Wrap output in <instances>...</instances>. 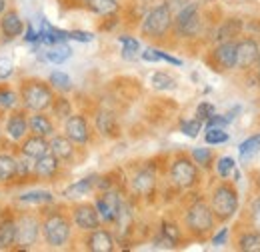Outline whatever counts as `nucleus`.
Masks as SVG:
<instances>
[{
	"label": "nucleus",
	"instance_id": "obj_46",
	"mask_svg": "<svg viewBox=\"0 0 260 252\" xmlns=\"http://www.w3.org/2000/svg\"><path fill=\"white\" fill-rule=\"evenodd\" d=\"M68 40H78V42H92L94 34L84 30H68Z\"/></svg>",
	"mask_w": 260,
	"mask_h": 252
},
{
	"label": "nucleus",
	"instance_id": "obj_4",
	"mask_svg": "<svg viewBox=\"0 0 260 252\" xmlns=\"http://www.w3.org/2000/svg\"><path fill=\"white\" fill-rule=\"evenodd\" d=\"M214 224H216L214 212H212L210 204L202 198L192 202L184 212V228L196 240L206 238L214 230Z\"/></svg>",
	"mask_w": 260,
	"mask_h": 252
},
{
	"label": "nucleus",
	"instance_id": "obj_24",
	"mask_svg": "<svg viewBox=\"0 0 260 252\" xmlns=\"http://www.w3.org/2000/svg\"><path fill=\"white\" fill-rule=\"evenodd\" d=\"M96 180H98L96 174H90V176H86V178H82V180H78V182H74V184L66 186L64 192H62V196L68 198V200L82 198V196L90 194L92 190H96Z\"/></svg>",
	"mask_w": 260,
	"mask_h": 252
},
{
	"label": "nucleus",
	"instance_id": "obj_11",
	"mask_svg": "<svg viewBox=\"0 0 260 252\" xmlns=\"http://www.w3.org/2000/svg\"><path fill=\"white\" fill-rule=\"evenodd\" d=\"M234 60H236V40H224L218 42L210 54H208V64L218 70V72H226L234 68Z\"/></svg>",
	"mask_w": 260,
	"mask_h": 252
},
{
	"label": "nucleus",
	"instance_id": "obj_29",
	"mask_svg": "<svg viewBox=\"0 0 260 252\" xmlns=\"http://www.w3.org/2000/svg\"><path fill=\"white\" fill-rule=\"evenodd\" d=\"M16 180L20 182L34 180V158L26 156L22 152L16 154Z\"/></svg>",
	"mask_w": 260,
	"mask_h": 252
},
{
	"label": "nucleus",
	"instance_id": "obj_38",
	"mask_svg": "<svg viewBox=\"0 0 260 252\" xmlns=\"http://www.w3.org/2000/svg\"><path fill=\"white\" fill-rule=\"evenodd\" d=\"M118 40L122 42V54H124V58H134L136 54H138V50H140V42L136 40V38H132V36H118Z\"/></svg>",
	"mask_w": 260,
	"mask_h": 252
},
{
	"label": "nucleus",
	"instance_id": "obj_33",
	"mask_svg": "<svg viewBox=\"0 0 260 252\" xmlns=\"http://www.w3.org/2000/svg\"><path fill=\"white\" fill-rule=\"evenodd\" d=\"M50 110H52V116L56 118V120H60V122H64L66 118L72 114V102L66 98L64 94L60 96H54V100H52V106H50Z\"/></svg>",
	"mask_w": 260,
	"mask_h": 252
},
{
	"label": "nucleus",
	"instance_id": "obj_49",
	"mask_svg": "<svg viewBox=\"0 0 260 252\" xmlns=\"http://www.w3.org/2000/svg\"><path fill=\"white\" fill-rule=\"evenodd\" d=\"M226 238H228V228H220V230L212 236V244H214V246H222V244H226Z\"/></svg>",
	"mask_w": 260,
	"mask_h": 252
},
{
	"label": "nucleus",
	"instance_id": "obj_42",
	"mask_svg": "<svg viewBox=\"0 0 260 252\" xmlns=\"http://www.w3.org/2000/svg\"><path fill=\"white\" fill-rule=\"evenodd\" d=\"M200 130H202V120H198V118L184 120V122L180 124V132H182V134H186V136H190V138L198 136V132H200Z\"/></svg>",
	"mask_w": 260,
	"mask_h": 252
},
{
	"label": "nucleus",
	"instance_id": "obj_36",
	"mask_svg": "<svg viewBox=\"0 0 260 252\" xmlns=\"http://www.w3.org/2000/svg\"><path fill=\"white\" fill-rule=\"evenodd\" d=\"M150 84L156 90H172V88H176V80L168 72H154L150 76Z\"/></svg>",
	"mask_w": 260,
	"mask_h": 252
},
{
	"label": "nucleus",
	"instance_id": "obj_13",
	"mask_svg": "<svg viewBox=\"0 0 260 252\" xmlns=\"http://www.w3.org/2000/svg\"><path fill=\"white\" fill-rule=\"evenodd\" d=\"M64 136H68L76 146H84L90 140V126L84 114H70L64 120Z\"/></svg>",
	"mask_w": 260,
	"mask_h": 252
},
{
	"label": "nucleus",
	"instance_id": "obj_12",
	"mask_svg": "<svg viewBox=\"0 0 260 252\" xmlns=\"http://www.w3.org/2000/svg\"><path fill=\"white\" fill-rule=\"evenodd\" d=\"M72 224L82 230V232H90V230H96L98 226L102 224L100 216H98L96 206L92 202H78L72 206Z\"/></svg>",
	"mask_w": 260,
	"mask_h": 252
},
{
	"label": "nucleus",
	"instance_id": "obj_45",
	"mask_svg": "<svg viewBox=\"0 0 260 252\" xmlns=\"http://www.w3.org/2000/svg\"><path fill=\"white\" fill-rule=\"evenodd\" d=\"M212 114H214V106H212L210 102H200V104H198V108H196V118H198V120L204 122V120H208Z\"/></svg>",
	"mask_w": 260,
	"mask_h": 252
},
{
	"label": "nucleus",
	"instance_id": "obj_56",
	"mask_svg": "<svg viewBox=\"0 0 260 252\" xmlns=\"http://www.w3.org/2000/svg\"><path fill=\"white\" fill-rule=\"evenodd\" d=\"M258 188H260V176H258Z\"/></svg>",
	"mask_w": 260,
	"mask_h": 252
},
{
	"label": "nucleus",
	"instance_id": "obj_17",
	"mask_svg": "<svg viewBox=\"0 0 260 252\" xmlns=\"http://www.w3.org/2000/svg\"><path fill=\"white\" fill-rule=\"evenodd\" d=\"M16 148H18V152H22V154H26V156L30 158H40L42 154H46L48 150H50V140L48 138H44V136H38V134H26L18 144H16Z\"/></svg>",
	"mask_w": 260,
	"mask_h": 252
},
{
	"label": "nucleus",
	"instance_id": "obj_5",
	"mask_svg": "<svg viewBox=\"0 0 260 252\" xmlns=\"http://www.w3.org/2000/svg\"><path fill=\"white\" fill-rule=\"evenodd\" d=\"M210 208H212L216 220H230L238 210V192H236V188L230 182H220L210 194Z\"/></svg>",
	"mask_w": 260,
	"mask_h": 252
},
{
	"label": "nucleus",
	"instance_id": "obj_37",
	"mask_svg": "<svg viewBox=\"0 0 260 252\" xmlns=\"http://www.w3.org/2000/svg\"><path fill=\"white\" fill-rule=\"evenodd\" d=\"M190 156L196 162V166H200V168H210L212 160H214V154H212L210 148H194L190 152Z\"/></svg>",
	"mask_w": 260,
	"mask_h": 252
},
{
	"label": "nucleus",
	"instance_id": "obj_3",
	"mask_svg": "<svg viewBox=\"0 0 260 252\" xmlns=\"http://www.w3.org/2000/svg\"><path fill=\"white\" fill-rule=\"evenodd\" d=\"M172 22H174V14H172L170 2H160V4L152 6L146 12V16L142 18L140 34L146 40H162L164 36L172 30Z\"/></svg>",
	"mask_w": 260,
	"mask_h": 252
},
{
	"label": "nucleus",
	"instance_id": "obj_47",
	"mask_svg": "<svg viewBox=\"0 0 260 252\" xmlns=\"http://www.w3.org/2000/svg\"><path fill=\"white\" fill-rule=\"evenodd\" d=\"M228 124V118H224V116H218L216 112L206 120V128H224V126Z\"/></svg>",
	"mask_w": 260,
	"mask_h": 252
},
{
	"label": "nucleus",
	"instance_id": "obj_26",
	"mask_svg": "<svg viewBox=\"0 0 260 252\" xmlns=\"http://www.w3.org/2000/svg\"><path fill=\"white\" fill-rule=\"evenodd\" d=\"M88 10H92L98 16H114L118 10H120V4L118 0H84L82 2Z\"/></svg>",
	"mask_w": 260,
	"mask_h": 252
},
{
	"label": "nucleus",
	"instance_id": "obj_22",
	"mask_svg": "<svg viewBox=\"0 0 260 252\" xmlns=\"http://www.w3.org/2000/svg\"><path fill=\"white\" fill-rule=\"evenodd\" d=\"M94 126L96 130L104 136V138H116L120 134V124H118V118L114 112L110 110H98L96 116H94Z\"/></svg>",
	"mask_w": 260,
	"mask_h": 252
},
{
	"label": "nucleus",
	"instance_id": "obj_1",
	"mask_svg": "<svg viewBox=\"0 0 260 252\" xmlns=\"http://www.w3.org/2000/svg\"><path fill=\"white\" fill-rule=\"evenodd\" d=\"M40 232L48 248H64L72 238V218L62 210H42L40 212Z\"/></svg>",
	"mask_w": 260,
	"mask_h": 252
},
{
	"label": "nucleus",
	"instance_id": "obj_41",
	"mask_svg": "<svg viewBox=\"0 0 260 252\" xmlns=\"http://www.w3.org/2000/svg\"><path fill=\"white\" fill-rule=\"evenodd\" d=\"M232 170H234V158L222 156L216 160V172H218L220 178H228Z\"/></svg>",
	"mask_w": 260,
	"mask_h": 252
},
{
	"label": "nucleus",
	"instance_id": "obj_40",
	"mask_svg": "<svg viewBox=\"0 0 260 252\" xmlns=\"http://www.w3.org/2000/svg\"><path fill=\"white\" fill-rule=\"evenodd\" d=\"M260 148V134H254V136H250V138H246L242 144H240V154L242 156H248V154H254L256 150Z\"/></svg>",
	"mask_w": 260,
	"mask_h": 252
},
{
	"label": "nucleus",
	"instance_id": "obj_50",
	"mask_svg": "<svg viewBox=\"0 0 260 252\" xmlns=\"http://www.w3.org/2000/svg\"><path fill=\"white\" fill-rule=\"evenodd\" d=\"M24 40L28 42V44H36V40H38V30H34V26L28 22L26 24V32H24Z\"/></svg>",
	"mask_w": 260,
	"mask_h": 252
},
{
	"label": "nucleus",
	"instance_id": "obj_43",
	"mask_svg": "<svg viewBox=\"0 0 260 252\" xmlns=\"http://www.w3.org/2000/svg\"><path fill=\"white\" fill-rule=\"evenodd\" d=\"M14 72H16V68H14V62L10 58H0V82L8 80Z\"/></svg>",
	"mask_w": 260,
	"mask_h": 252
},
{
	"label": "nucleus",
	"instance_id": "obj_51",
	"mask_svg": "<svg viewBox=\"0 0 260 252\" xmlns=\"http://www.w3.org/2000/svg\"><path fill=\"white\" fill-rule=\"evenodd\" d=\"M6 8H8V0H0V16L6 12Z\"/></svg>",
	"mask_w": 260,
	"mask_h": 252
},
{
	"label": "nucleus",
	"instance_id": "obj_27",
	"mask_svg": "<svg viewBox=\"0 0 260 252\" xmlns=\"http://www.w3.org/2000/svg\"><path fill=\"white\" fill-rule=\"evenodd\" d=\"M20 204H34V206H48L54 202L52 192L48 190H30V192H22L16 198Z\"/></svg>",
	"mask_w": 260,
	"mask_h": 252
},
{
	"label": "nucleus",
	"instance_id": "obj_32",
	"mask_svg": "<svg viewBox=\"0 0 260 252\" xmlns=\"http://www.w3.org/2000/svg\"><path fill=\"white\" fill-rule=\"evenodd\" d=\"M236 246L242 252H260V232L258 230L242 232L236 240Z\"/></svg>",
	"mask_w": 260,
	"mask_h": 252
},
{
	"label": "nucleus",
	"instance_id": "obj_10",
	"mask_svg": "<svg viewBox=\"0 0 260 252\" xmlns=\"http://www.w3.org/2000/svg\"><path fill=\"white\" fill-rule=\"evenodd\" d=\"M120 202H122V196H120L118 190L114 188L102 190L98 194V198L94 200V206H96L100 220L106 222V224H114L116 214H118V208H120Z\"/></svg>",
	"mask_w": 260,
	"mask_h": 252
},
{
	"label": "nucleus",
	"instance_id": "obj_53",
	"mask_svg": "<svg viewBox=\"0 0 260 252\" xmlns=\"http://www.w3.org/2000/svg\"><path fill=\"white\" fill-rule=\"evenodd\" d=\"M140 4H148V2H152V0H138Z\"/></svg>",
	"mask_w": 260,
	"mask_h": 252
},
{
	"label": "nucleus",
	"instance_id": "obj_6",
	"mask_svg": "<svg viewBox=\"0 0 260 252\" xmlns=\"http://www.w3.org/2000/svg\"><path fill=\"white\" fill-rule=\"evenodd\" d=\"M16 218V248L18 250H30L40 242V216L28 212V210H20L18 214H14Z\"/></svg>",
	"mask_w": 260,
	"mask_h": 252
},
{
	"label": "nucleus",
	"instance_id": "obj_18",
	"mask_svg": "<svg viewBox=\"0 0 260 252\" xmlns=\"http://www.w3.org/2000/svg\"><path fill=\"white\" fill-rule=\"evenodd\" d=\"M84 244H86L88 250H92V252H112L116 242H114V236H112L110 230L98 226L96 230L86 232Z\"/></svg>",
	"mask_w": 260,
	"mask_h": 252
},
{
	"label": "nucleus",
	"instance_id": "obj_25",
	"mask_svg": "<svg viewBox=\"0 0 260 252\" xmlns=\"http://www.w3.org/2000/svg\"><path fill=\"white\" fill-rule=\"evenodd\" d=\"M16 180V154L10 150H0V184H10Z\"/></svg>",
	"mask_w": 260,
	"mask_h": 252
},
{
	"label": "nucleus",
	"instance_id": "obj_35",
	"mask_svg": "<svg viewBox=\"0 0 260 252\" xmlns=\"http://www.w3.org/2000/svg\"><path fill=\"white\" fill-rule=\"evenodd\" d=\"M160 234L170 242V246H176V244L180 242V238H182V230L178 228V224L168 222V220H164L162 224H160Z\"/></svg>",
	"mask_w": 260,
	"mask_h": 252
},
{
	"label": "nucleus",
	"instance_id": "obj_54",
	"mask_svg": "<svg viewBox=\"0 0 260 252\" xmlns=\"http://www.w3.org/2000/svg\"><path fill=\"white\" fill-rule=\"evenodd\" d=\"M256 62H258V74H260V54H258V60H256Z\"/></svg>",
	"mask_w": 260,
	"mask_h": 252
},
{
	"label": "nucleus",
	"instance_id": "obj_48",
	"mask_svg": "<svg viewBox=\"0 0 260 252\" xmlns=\"http://www.w3.org/2000/svg\"><path fill=\"white\" fill-rule=\"evenodd\" d=\"M142 60H146V62H158L160 60V50H156V48L144 50L142 52Z\"/></svg>",
	"mask_w": 260,
	"mask_h": 252
},
{
	"label": "nucleus",
	"instance_id": "obj_31",
	"mask_svg": "<svg viewBox=\"0 0 260 252\" xmlns=\"http://www.w3.org/2000/svg\"><path fill=\"white\" fill-rule=\"evenodd\" d=\"M72 56V48L66 42H56L52 46H48V50L44 52V58L52 64H62Z\"/></svg>",
	"mask_w": 260,
	"mask_h": 252
},
{
	"label": "nucleus",
	"instance_id": "obj_55",
	"mask_svg": "<svg viewBox=\"0 0 260 252\" xmlns=\"http://www.w3.org/2000/svg\"><path fill=\"white\" fill-rule=\"evenodd\" d=\"M70 2H84V0H70Z\"/></svg>",
	"mask_w": 260,
	"mask_h": 252
},
{
	"label": "nucleus",
	"instance_id": "obj_20",
	"mask_svg": "<svg viewBox=\"0 0 260 252\" xmlns=\"http://www.w3.org/2000/svg\"><path fill=\"white\" fill-rule=\"evenodd\" d=\"M24 32V22L20 14L14 8H6V12L0 16V34L6 40H14Z\"/></svg>",
	"mask_w": 260,
	"mask_h": 252
},
{
	"label": "nucleus",
	"instance_id": "obj_7",
	"mask_svg": "<svg viewBox=\"0 0 260 252\" xmlns=\"http://www.w3.org/2000/svg\"><path fill=\"white\" fill-rule=\"evenodd\" d=\"M168 176H170V182L180 190H188L194 188L198 184V178H200V172H198V166L190 156L186 154H178L170 162V168H168Z\"/></svg>",
	"mask_w": 260,
	"mask_h": 252
},
{
	"label": "nucleus",
	"instance_id": "obj_39",
	"mask_svg": "<svg viewBox=\"0 0 260 252\" xmlns=\"http://www.w3.org/2000/svg\"><path fill=\"white\" fill-rule=\"evenodd\" d=\"M204 140L206 144H222L228 140V132H224V128H206Z\"/></svg>",
	"mask_w": 260,
	"mask_h": 252
},
{
	"label": "nucleus",
	"instance_id": "obj_2",
	"mask_svg": "<svg viewBox=\"0 0 260 252\" xmlns=\"http://www.w3.org/2000/svg\"><path fill=\"white\" fill-rule=\"evenodd\" d=\"M54 88L48 84V80L28 76L18 86L20 106L28 112H48L54 100Z\"/></svg>",
	"mask_w": 260,
	"mask_h": 252
},
{
	"label": "nucleus",
	"instance_id": "obj_9",
	"mask_svg": "<svg viewBox=\"0 0 260 252\" xmlns=\"http://www.w3.org/2000/svg\"><path fill=\"white\" fill-rule=\"evenodd\" d=\"M2 130H4V136L10 142L18 144L28 134V110H24L22 106L10 110L8 116H6V122L2 126Z\"/></svg>",
	"mask_w": 260,
	"mask_h": 252
},
{
	"label": "nucleus",
	"instance_id": "obj_52",
	"mask_svg": "<svg viewBox=\"0 0 260 252\" xmlns=\"http://www.w3.org/2000/svg\"><path fill=\"white\" fill-rule=\"evenodd\" d=\"M2 136H4V130H2V122H0V140H2Z\"/></svg>",
	"mask_w": 260,
	"mask_h": 252
},
{
	"label": "nucleus",
	"instance_id": "obj_21",
	"mask_svg": "<svg viewBox=\"0 0 260 252\" xmlns=\"http://www.w3.org/2000/svg\"><path fill=\"white\" fill-rule=\"evenodd\" d=\"M28 132L38 134L44 138H50L56 134V126L52 116H48L46 112H28Z\"/></svg>",
	"mask_w": 260,
	"mask_h": 252
},
{
	"label": "nucleus",
	"instance_id": "obj_14",
	"mask_svg": "<svg viewBox=\"0 0 260 252\" xmlns=\"http://www.w3.org/2000/svg\"><path fill=\"white\" fill-rule=\"evenodd\" d=\"M260 46L254 38H242L236 42V60L234 68L238 70H250L254 62L258 60Z\"/></svg>",
	"mask_w": 260,
	"mask_h": 252
},
{
	"label": "nucleus",
	"instance_id": "obj_15",
	"mask_svg": "<svg viewBox=\"0 0 260 252\" xmlns=\"http://www.w3.org/2000/svg\"><path fill=\"white\" fill-rule=\"evenodd\" d=\"M60 168H62V162L48 150L46 154L34 160V180L52 182L60 174Z\"/></svg>",
	"mask_w": 260,
	"mask_h": 252
},
{
	"label": "nucleus",
	"instance_id": "obj_16",
	"mask_svg": "<svg viewBox=\"0 0 260 252\" xmlns=\"http://www.w3.org/2000/svg\"><path fill=\"white\" fill-rule=\"evenodd\" d=\"M132 192L138 196H152L156 190V170L152 164L142 166L132 178H130Z\"/></svg>",
	"mask_w": 260,
	"mask_h": 252
},
{
	"label": "nucleus",
	"instance_id": "obj_19",
	"mask_svg": "<svg viewBox=\"0 0 260 252\" xmlns=\"http://www.w3.org/2000/svg\"><path fill=\"white\" fill-rule=\"evenodd\" d=\"M48 140H50V152L58 158L62 164H70L76 158V144L68 136H64V134H54Z\"/></svg>",
	"mask_w": 260,
	"mask_h": 252
},
{
	"label": "nucleus",
	"instance_id": "obj_44",
	"mask_svg": "<svg viewBox=\"0 0 260 252\" xmlns=\"http://www.w3.org/2000/svg\"><path fill=\"white\" fill-rule=\"evenodd\" d=\"M250 222H252V228L260 232V196L250 202Z\"/></svg>",
	"mask_w": 260,
	"mask_h": 252
},
{
	"label": "nucleus",
	"instance_id": "obj_30",
	"mask_svg": "<svg viewBox=\"0 0 260 252\" xmlns=\"http://www.w3.org/2000/svg\"><path fill=\"white\" fill-rule=\"evenodd\" d=\"M20 106L18 90H14L8 84H0V112H10Z\"/></svg>",
	"mask_w": 260,
	"mask_h": 252
},
{
	"label": "nucleus",
	"instance_id": "obj_23",
	"mask_svg": "<svg viewBox=\"0 0 260 252\" xmlns=\"http://www.w3.org/2000/svg\"><path fill=\"white\" fill-rule=\"evenodd\" d=\"M16 248V218L14 214H2L0 218V250Z\"/></svg>",
	"mask_w": 260,
	"mask_h": 252
},
{
	"label": "nucleus",
	"instance_id": "obj_8",
	"mask_svg": "<svg viewBox=\"0 0 260 252\" xmlns=\"http://www.w3.org/2000/svg\"><path fill=\"white\" fill-rule=\"evenodd\" d=\"M202 26V18H200V6L196 2L184 4L176 14H174V22H172V30L180 38H194L200 32Z\"/></svg>",
	"mask_w": 260,
	"mask_h": 252
},
{
	"label": "nucleus",
	"instance_id": "obj_28",
	"mask_svg": "<svg viewBox=\"0 0 260 252\" xmlns=\"http://www.w3.org/2000/svg\"><path fill=\"white\" fill-rule=\"evenodd\" d=\"M242 30V20L238 18H228L220 24V28L214 32L216 42H224V40H234Z\"/></svg>",
	"mask_w": 260,
	"mask_h": 252
},
{
	"label": "nucleus",
	"instance_id": "obj_34",
	"mask_svg": "<svg viewBox=\"0 0 260 252\" xmlns=\"http://www.w3.org/2000/svg\"><path fill=\"white\" fill-rule=\"evenodd\" d=\"M48 84H50L54 90H58L60 94H66V92L72 90V80H70V76H68L66 72H60V70L50 72V76H48Z\"/></svg>",
	"mask_w": 260,
	"mask_h": 252
}]
</instances>
